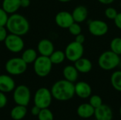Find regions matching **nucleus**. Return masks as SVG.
Returning <instances> with one entry per match:
<instances>
[{"label": "nucleus", "instance_id": "obj_25", "mask_svg": "<svg viewBox=\"0 0 121 120\" xmlns=\"http://www.w3.org/2000/svg\"><path fill=\"white\" fill-rule=\"evenodd\" d=\"M110 50L114 53L121 55V37H116L111 40L110 42Z\"/></svg>", "mask_w": 121, "mask_h": 120}, {"label": "nucleus", "instance_id": "obj_4", "mask_svg": "<svg viewBox=\"0 0 121 120\" xmlns=\"http://www.w3.org/2000/svg\"><path fill=\"white\" fill-rule=\"evenodd\" d=\"M52 65L49 57L40 55L33 62V70L38 76L46 77L51 72Z\"/></svg>", "mask_w": 121, "mask_h": 120}, {"label": "nucleus", "instance_id": "obj_5", "mask_svg": "<svg viewBox=\"0 0 121 120\" xmlns=\"http://www.w3.org/2000/svg\"><path fill=\"white\" fill-rule=\"evenodd\" d=\"M28 64L21 57H13L9 59L5 64L6 72L12 76L21 75L26 72Z\"/></svg>", "mask_w": 121, "mask_h": 120}, {"label": "nucleus", "instance_id": "obj_6", "mask_svg": "<svg viewBox=\"0 0 121 120\" xmlns=\"http://www.w3.org/2000/svg\"><path fill=\"white\" fill-rule=\"evenodd\" d=\"M52 98L50 90L45 87L40 88L35 93L34 104L40 109L48 108L52 103Z\"/></svg>", "mask_w": 121, "mask_h": 120}, {"label": "nucleus", "instance_id": "obj_11", "mask_svg": "<svg viewBox=\"0 0 121 120\" xmlns=\"http://www.w3.org/2000/svg\"><path fill=\"white\" fill-rule=\"evenodd\" d=\"M55 21L56 25L60 28L67 29H68V28L74 22L72 13L67 11L58 12L55 17Z\"/></svg>", "mask_w": 121, "mask_h": 120}, {"label": "nucleus", "instance_id": "obj_8", "mask_svg": "<svg viewBox=\"0 0 121 120\" xmlns=\"http://www.w3.org/2000/svg\"><path fill=\"white\" fill-rule=\"evenodd\" d=\"M30 91L28 86L25 85H19L16 86L13 90V99L16 105L26 106L30 101Z\"/></svg>", "mask_w": 121, "mask_h": 120}, {"label": "nucleus", "instance_id": "obj_23", "mask_svg": "<svg viewBox=\"0 0 121 120\" xmlns=\"http://www.w3.org/2000/svg\"><path fill=\"white\" fill-rule=\"evenodd\" d=\"M52 64H60L66 59L65 51L62 50H55L51 55L49 57Z\"/></svg>", "mask_w": 121, "mask_h": 120}, {"label": "nucleus", "instance_id": "obj_17", "mask_svg": "<svg viewBox=\"0 0 121 120\" xmlns=\"http://www.w3.org/2000/svg\"><path fill=\"white\" fill-rule=\"evenodd\" d=\"M95 108L92 107L89 103H82L79 105L77 110V115L82 119H89L94 115Z\"/></svg>", "mask_w": 121, "mask_h": 120}, {"label": "nucleus", "instance_id": "obj_21", "mask_svg": "<svg viewBox=\"0 0 121 120\" xmlns=\"http://www.w3.org/2000/svg\"><path fill=\"white\" fill-rule=\"evenodd\" d=\"M27 114L26 106L17 105L12 108L10 112L11 117L13 120H21L23 119Z\"/></svg>", "mask_w": 121, "mask_h": 120}, {"label": "nucleus", "instance_id": "obj_37", "mask_svg": "<svg viewBox=\"0 0 121 120\" xmlns=\"http://www.w3.org/2000/svg\"><path fill=\"white\" fill-rule=\"evenodd\" d=\"M97 1L99 2H100L101 4H102L109 5V4H111L112 3H113L115 0H97Z\"/></svg>", "mask_w": 121, "mask_h": 120}, {"label": "nucleus", "instance_id": "obj_24", "mask_svg": "<svg viewBox=\"0 0 121 120\" xmlns=\"http://www.w3.org/2000/svg\"><path fill=\"white\" fill-rule=\"evenodd\" d=\"M111 83L116 91L121 92V70L116 71L111 74Z\"/></svg>", "mask_w": 121, "mask_h": 120}, {"label": "nucleus", "instance_id": "obj_12", "mask_svg": "<svg viewBox=\"0 0 121 120\" xmlns=\"http://www.w3.org/2000/svg\"><path fill=\"white\" fill-rule=\"evenodd\" d=\"M75 95L82 99H86L91 95L92 88L85 81H78L74 84Z\"/></svg>", "mask_w": 121, "mask_h": 120}, {"label": "nucleus", "instance_id": "obj_9", "mask_svg": "<svg viewBox=\"0 0 121 120\" xmlns=\"http://www.w3.org/2000/svg\"><path fill=\"white\" fill-rule=\"evenodd\" d=\"M4 45L6 48L13 53H18L21 52L25 46L24 41L21 36L11 33L7 35L4 40Z\"/></svg>", "mask_w": 121, "mask_h": 120}, {"label": "nucleus", "instance_id": "obj_38", "mask_svg": "<svg viewBox=\"0 0 121 120\" xmlns=\"http://www.w3.org/2000/svg\"><path fill=\"white\" fill-rule=\"evenodd\" d=\"M57 1H59L60 2H62V3H68V2L72 1V0H57Z\"/></svg>", "mask_w": 121, "mask_h": 120}, {"label": "nucleus", "instance_id": "obj_33", "mask_svg": "<svg viewBox=\"0 0 121 120\" xmlns=\"http://www.w3.org/2000/svg\"><path fill=\"white\" fill-rule=\"evenodd\" d=\"M113 21H114L115 25H116L119 30H121V12L118 13V15L116 16V18H115Z\"/></svg>", "mask_w": 121, "mask_h": 120}, {"label": "nucleus", "instance_id": "obj_39", "mask_svg": "<svg viewBox=\"0 0 121 120\" xmlns=\"http://www.w3.org/2000/svg\"><path fill=\"white\" fill-rule=\"evenodd\" d=\"M119 112H120V115H121V108H120V110H119Z\"/></svg>", "mask_w": 121, "mask_h": 120}, {"label": "nucleus", "instance_id": "obj_31", "mask_svg": "<svg viewBox=\"0 0 121 120\" xmlns=\"http://www.w3.org/2000/svg\"><path fill=\"white\" fill-rule=\"evenodd\" d=\"M8 35L6 26H0V42H4Z\"/></svg>", "mask_w": 121, "mask_h": 120}, {"label": "nucleus", "instance_id": "obj_26", "mask_svg": "<svg viewBox=\"0 0 121 120\" xmlns=\"http://www.w3.org/2000/svg\"><path fill=\"white\" fill-rule=\"evenodd\" d=\"M38 118V120H54V115L50 110L48 108H44L40 110Z\"/></svg>", "mask_w": 121, "mask_h": 120}, {"label": "nucleus", "instance_id": "obj_40", "mask_svg": "<svg viewBox=\"0 0 121 120\" xmlns=\"http://www.w3.org/2000/svg\"><path fill=\"white\" fill-rule=\"evenodd\" d=\"M120 7H121V2H120Z\"/></svg>", "mask_w": 121, "mask_h": 120}, {"label": "nucleus", "instance_id": "obj_30", "mask_svg": "<svg viewBox=\"0 0 121 120\" xmlns=\"http://www.w3.org/2000/svg\"><path fill=\"white\" fill-rule=\"evenodd\" d=\"M8 19V13L2 8H0V26H6Z\"/></svg>", "mask_w": 121, "mask_h": 120}, {"label": "nucleus", "instance_id": "obj_3", "mask_svg": "<svg viewBox=\"0 0 121 120\" xmlns=\"http://www.w3.org/2000/svg\"><path fill=\"white\" fill-rule=\"evenodd\" d=\"M121 62L120 55L114 53L111 50L102 52L98 59L99 67L104 71H111L118 67Z\"/></svg>", "mask_w": 121, "mask_h": 120}, {"label": "nucleus", "instance_id": "obj_19", "mask_svg": "<svg viewBox=\"0 0 121 120\" xmlns=\"http://www.w3.org/2000/svg\"><path fill=\"white\" fill-rule=\"evenodd\" d=\"M74 65L78 71L82 74H87L90 72L93 68L92 62L89 59L83 57L74 62Z\"/></svg>", "mask_w": 121, "mask_h": 120}, {"label": "nucleus", "instance_id": "obj_27", "mask_svg": "<svg viewBox=\"0 0 121 120\" xmlns=\"http://www.w3.org/2000/svg\"><path fill=\"white\" fill-rule=\"evenodd\" d=\"M89 104L96 109L103 105L102 98L98 95H92L89 98Z\"/></svg>", "mask_w": 121, "mask_h": 120}, {"label": "nucleus", "instance_id": "obj_32", "mask_svg": "<svg viewBox=\"0 0 121 120\" xmlns=\"http://www.w3.org/2000/svg\"><path fill=\"white\" fill-rule=\"evenodd\" d=\"M7 98L4 93L0 91V109L4 108L7 104Z\"/></svg>", "mask_w": 121, "mask_h": 120}, {"label": "nucleus", "instance_id": "obj_20", "mask_svg": "<svg viewBox=\"0 0 121 120\" xmlns=\"http://www.w3.org/2000/svg\"><path fill=\"white\" fill-rule=\"evenodd\" d=\"M21 7V0H3L1 8L8 13H15Z\"/></svg>", "mask_w": 121, "mask_h": 120}, {"label": "nucleus", "instance_id": "obj_16", "mask_svg": "<svg viewBox=\"0 0 121 120\" xmlns=\"http://www.w3.org/2000/svg\"><path fill=\"white\" fill-rule=\"evenodd\" d=\"M74 22L81 23L85 21L88 17V9L85 6L79 5L75 7L72 12Z\"/></svg>", "mask_w": 121, "mask_h": 120}, {"label": "nucleus", "instance_id": "obj_14", "mask_svg": "<svg viewBox=\"0 0 121 120\" xmlns=\"http://www.w3.org/2000/svg\"><path fill=\"white\" fill-rule=\"evenodd\" d=\"M15 88V81L11 76L7 74L0 75V91L7 93L13 91Z\"/></svg>", "mask_w": 121, "mask_h": 120}, {"label": "nucleus", "instance_id": "obj_28", "mask_svg": "<svg viewBox=\"0 0 121 120\" xmlns=\"http://www.w3.org/2000/svg\"><path fill=\"white\" fill-rule=\"evenodd\" d=\"M68 30L70 33V34H72L74 36H76L80 33H82V26L80 25L79 23L74 22L69 28H68Z\"/></svg>", "mask_w": 121, "mask_h": 120}, {"label": "nucleus", "instance_id": "obj_18", "mask_svg": "<svg viewBox=\"0 0 121 120\" xmlns=\"http://www.w3.org/2000/svg\"><path fill=\"white\" fill-rule=\"evenodd\" d=\"M79 73V72L76 69L75 66L71 64L65 66L62 70V75L64 79L72 83H74L77 81Z\"/></svg>", "mask_w": 121, "mask_h": 120}, {"label": "nucleus", "instance_id": "obj_15", "mask_svg": "<svg viewBox=\"0 0 121 120\" xmlns=\"http://www.w3.org/2000/svg\"><path fill=\"white\" fill-rule=\"evenodd\" d=\"M94 116L96 120H112L113 111L108 105L103 104L95 109Z\"/></svg>", "mask_w": 121, "mask_h": 120}, {"label": "nucleus", "instance_id": "obj_29", "mask_svg": "<svg viewBox=\"0 0 121 120\" xmlns=\"http://www.w3.org/2000/svg\"><path fill=\"white\" fill-rule=\"evenodd\" d=\"M104 13H105L106 17L108 19H109V20H114L116 18V16L118 15V11L115 8L109 6V7L106 8Z\"/></svg>", "mask_w": 121, "mask_h": 120}, {"label": "nucleus", "instance_id": "obj_2", "mask_svg": "<svg viewBox=\"0 0 121 120\" xmlns=\"http://www.w3.org/2000/svg\"><path fill=\"white\" fill-rule=\"evenodd\" d=\"M6 28L10 33L23 36L28 33L30 23L25 16L15 13L9 16Z\"/></svg>", "mask_w": 121, "mask_h": 120}, {"label": "nucleus", "instance_id": "obj_36", "mask_svg": "<svg viewBox=\"0 0 121 120\" xmlns=\"http://www.w3.org/2000/svg\"><path fill=\"white\" fill-rule=\"evenodd\" d=\"M30 4V0H21V7L28 8Z\"/></svg>", "mask_w": 121, "mask_h": 120}, {"label": "nucleus", "instance_id": "obj_34", "mask_svg": "<svg viewBox=\"0 0 121 120\" xmlns=\"http://www.w3.org/2000/svg\"><path fill=\"white\" fill-rule=\"evenodd\" d=\"M74 40L79 43H81V44H83L85 41V36L82 34V33H80L77 35L75 36V39Z\"/></svg>", "mask_w": 121, "mask_h": 120}, {"label": "nucleus", "instance_id": "obj_10", "mask_svg": "<svg viewBox=\"0 0 121 120\" xmlns=\"http://www.w3.org/2000/svg\"><path fill=\"white\" fill-rule=\"evenodd\" d=\"M88 29L91 35L95 37H102L107 34L109 30L108 25L102 20H91L88 23Z\"/></svg>", "mask_w": 121, "mask_h": 120}, {"label": "nucleus", "instance_id": "obj_7", "mask_svg": "<svg viewBox=\"0 0 121 120\" xmlns=\"http://www.w3.org/2000/svg\"><path fill=\"white\" fill-rule=\"evenodd\" d=\"M65 53L66 59L71 62H75L82 58L84 53L83 44L79 43L75 40L69 42L65 47Z\"/></svg>", "mask_w": 121, "mask_h": 120}, {"label": "nucleus", "instance_id": "obj_35", "mask_svg": "<svg viewBox=\"0 0 121 120\" xmlns=\"http://www.w3.org/2000/svg\"><path fill=\"white\" fill-rule=\"evenodd\" d=\"M40 108H38V106H36V105H34L32 108H31V110H30V112H31V114H32V115H33V116H37L38 117V115H39V113H40Z\"/></svg>", "mask_w": 121, "mask_h": 120}, {"label": "nucleus", "instance_id": "obj_1", "mask_svg": "<svg viewBox=\"0 0 121 120\" xmlns=\"http://www.w3.org/2000/svg\"><path fill=\"white\" fill-rule=\"evenodd\" d=\"M53 98L58 101H68L75 95L74 83L66 79L56 81L50 89Z\"/></svg>", "mask_w": 121, "mask_h": 120}, {"label": "nucleus", "instance_id": "obj_13", "mask_svg": "<svg viewBox=\"0 0 121 120\" xmlns=\"http://www.w3.org/2000/svg\"><path fill=\"white\" fill-rule=\"evenodd\" d=\"M37 50L40 55L50 57L55 51V47L53 42L49 39H42L38 43Z\"/></svg>", "mask_w": 121, "mask_h": 120}, {"label": "nucleus", "instance_id": "obj_22", "mask_svg": "<svg viewBox=\"0 0 121 120\" xmlns=\"http://www.w3.org/2000/svg\"><path fill=\"white\" fill-rule=\"evenodd\" d=\"M38 57V53L33 48H28L23 52L21 58L27 64H33V62L35 61Z\"/></svg>", "mask_w": 121, "mask_h": 120}]
</instances>
